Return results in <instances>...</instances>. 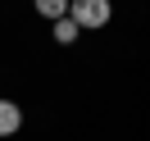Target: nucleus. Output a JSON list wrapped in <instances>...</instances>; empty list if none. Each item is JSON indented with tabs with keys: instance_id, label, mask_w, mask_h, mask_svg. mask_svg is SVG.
<instances>
[{
	"instance_id": "7ed1b4c3",
	"label": "nucleus",
	"mask_w": 150,
	"mask_h": 141,
	"mask_svg": "<svg viewBox=\"0 0 150 141\" xmlns=\"http://www.w3.org/2000/svg\"><path fill=\"white\" fill-rule=\"evenodd\" d=\"M32 5H37V14H41V18L59 23V18H68V5H73V0H32Z\"/></svg>"
},
{
	"instance_id": "f03ea898",
	"label": "nucleus",
	"mask_w": 150,
	"mask_h": 141,
	"mask_svg": "<svg viewBox=\"0 0 150 141\" xmlns=\"http://www.w3.org/2000/svg\"><path fill=\"white\" fill-rule=\"evenodd\" d=\"M18 128H23V109L14 100H0V137H14Z\"/></svg>"
},
{
	"instance_id": "f257e3e1",
	"label": "nucleus",
	"mask_w": 150,
	"mask_h": 141,
	"mask_svg": "<svg viewBox=\"0 0 150 141\" xmlns=\"http://www.w3.org/2000/svg\"><path fill=\"white\" fill-rule=\"evenodd\" d=\"M68 18H73L77 28H105V23L114 18V5L109 0H73V5H68Z\"/></svg>"
},
{
	"instance_id": "20e7f679",
	"label": "nucleus",
	"mask_w": 150,
	"mask_h": 141,
	"mask_svg": "<svg viewBox=\"0 0 150 141\" xmlns=\"http://www.w3.org/2000/svg\"><path fill=\"white\" fill-rule=\"evenodd\" d=\"M77 32H82V28H77L73 18H59V23H55V41H59V46H73Z\"/></svg>"
}]
</instances>
